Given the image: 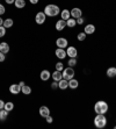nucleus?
<instances>
[{"label":"nucleus","mask_w":116,"mask_h":129,"mask_svg":"<svg viewBox=\"0 0 116 129\" xmlns=\"http://www.w3.org/2000/svg\"><path fill=\"white\" fill-rule=\"evenodd\" d=\"M43 12L45 13L47 16H50V18H54V16H57V15L60 13V9L57 5H54V4H49L44 7V11Z\"/></svg>","instance_id":"obj_1"},{"label":"nucleus","mask_w":116,"mask_h":129,"mask_svg":"<svg viewBox=\"0 0 116 129\" xmlns=\"http://www.w3.org/2000/svg\"><path fill=\"white\" fill-rule=\"evenodd\" d=\"M108 109H109V106H108V104L106 101H103V100H100V101L95 102V105H94V112H95L96 114L106 115Z\"/></svg>","instance_id":"obj_2"},{"label":"nucleus","mask_w":116,"mask_h":129,"mask_svg":"<svg viewBox=\"0 0 116 129\" xmlns=\"http://www.w3.org/2000/svg\"><path fill=\"white\" fill-rule=\"evenodd\" d=\"M94 126L99 129H102L107 126V117L104 116V114H96L94 119Z\"/></svg>","instance_id":"obj_3"},{"label":"nucleus","mask_w":116,"mask_h":129,"mask_svg":"<svg viewBox=\"0 0 116 129\" xmlns=\"http://www.w3.org/2000/svg\"><path fill=\"white\" fill-rule=\"evenodd\" d=\"M62 73H63V78L66 79V80H70V79L74 78V70H73V68H71V66L65 68V69L62 71Z\"/></svg>","instance_id":"obj_4"},{"label":"nucleus","mask_w":116,"mask_h":129,"mask_svg":"<svg viewBox=\"0 0 116 129\" xmlns=\"http://www.w3.org/2000/svg\"><path fill=\"white\" fill-rule=\"evenodd\" d=\"M45 20H47V15H45L44 12L36 13V15H35V22L37 24H43L45 22Z\"/></svg>","instance_id":"obj_5"},{"label":"nucleus","mask_w":116,"mask_h":129,"mask_svg":"<svg viewBox=\"0 0 116 129\" xmlns=\"http://www.w3.org/2000/svg\"><path fill=\"white\" fill-rule=\"evenodd\" d=\"M56 45L58 47V48L65 49V48L68 47V42H67V40H66L65 37H59V39H57V41H56Z\"/></svg>","instance_id":"obj_6"},{"label":"nucleus","mask_w":116,"mask_h":129,"mask_svg":"<svg viewBox=\"0 0 116 129\" xmlns=\"http://www.w3.org/2000/svg\"><path fill=\"white\" fill-rule=\"evenodd\" d=\"M66 55H67L70 58H77L78 56V50L74 47H67V50H66Z\"/></svg>","instance_id":"obj_7"},{"label":"nucleus","mask_w":116,"mask_h":129,"mask_svg":"<svg viewBox=\"0 0 116 129\" xmlns=\"http://www.w3.org/2000/svg\"><path fill=\"white\" fill-rule=\"evenodd\" d=\"M71 13V16L73 19H78V18H81V15H83V11L80 8H78V7H74V8H72L70 11Z\"/></svg>","instance_id":"obj_8"},{"label":"nucleus","mask_w":116,"mask_h":129,"mask_svg":"<svg viewBox=\"0 0 116 129\" xmlns=\"http://www.w3.org/2000/svg\"><path fill=\"white\" fill-rule=\"evenodd\" d=\"M55 55H56L57 58L59 59H64L66 57V50L65 49H62V48H57L56 51H55Z\"/></svg>","instance_id":"obj_9"},{"label":"nucleus","mask_w":116,"mask_h":129,"mask_svg":"<svg viewBox=\"0 0 116 129\" xmlns=\"http://www.w3.org/2000/svg\"><path fill=\"white\" fill-rule=\"evenodd\" d=\"M9 92L14 94V95H16V94H19L21 92V86L19 84H12L9 86Z\"/></svg>","instance_id":"obj_10"},{"label":"nucleus","mask_w":116,"mask_h":129,"mask_svg":"<svg viewBox=\"0 0 116 129\" xmlns=\"http://www.w3.org/2000/svg\"><path fill=\"white\" fill-rule=\"evenodd\" d=\"M50 77H51V73L49 70H43V71H41V73H40V78H41V80H43V81L49 80Z\"/></svg>","instance_id":"obj_11"},{"label":"nucleus","mask_w":116,"mask_h":129,"mask_svg":"<svg viewBox=\"0 0 116 129\" xmlns=\"http://www.w3.org/2000/svg\"><path fill=\"white\" fill-rule=\"evenodd\" d=\"M38 112L42 117H47L48 115H50V109H49V107H47V106H41Z\"/></svg>","instance_id":"obj_12"},{"label":"nucleus","mask_w":116,"mask_h":129,"mask_svg":"<svg viewBox=\"0 0 116 129\" xmlns=\"http://www.w3.org/2000/svg\"><path fill=\"white\" fill-rule=\"evenodd\" d=\"M84 33L86 34V35H92V34L95 33V26L94 24H87L85 29H84Z\"/></svg>","instance_id":"obj_13"},{"label":"nucleus","mask_w":116,"mask_h":129,"mask_svg":"<svg viewBox=\"0 0 116 129\" xmlns=\"http://www.w3.org/2000/svg\"><path fill=\"white\" fill-rule=\"evenodd\" d=\"M65 27H66V21L65 20L60 19V20H58V21L56 22V30H58V31H62Z\"/></svg>","instance_id":"obj_14"},{"label":"nucleus","mask_w":116,"mask_h":129,"mask_svg":"<svg viewBox=\"0 0 116 129\" xmlns=\"http://www.w3.org/2000/svg\"><path fill=\"white\" fill-rule=\"evenodd\" d=\"M106 73H107V76L109 78H115L116 77V66H110V68H108Z\"/></svg>","instance_id":"obj_15"},{"label":"nucleus","mask_w":116,"mask_h":129,"mask_svg":"<svg viewBox=\"0 0 116 129\" xmlns=\"http://www.w3.org/2000/svg\"><path fill=\"white\" fill-rule=\"evenodd\" d=\"M58 87H59L60 90H66L68 87V80H66V79H60L59 81H58Z\"/></svg>","instance_id":"obj_16"},{"label":"nucleus","mask_w":116,"mask_h":129,"mask_svg":"<svg viewBox=\"0 0 116 129\" xmlns=\"http://www.w3.org/2000/svg\"><path fill=\"white\" fill-rule=\"evenodd\" d=\"M51 77H52V79H54L55 81H59L60 79H63V73L62 71H55L52 75H51Z\"/></svg>","instance_id":"obj_17"},{"label":"nucleus","mask_w":116,"mask_h":129,"mask_svg":"<svg viewBox=\"0 0 116 129\" xmlns=\"http://www.w3.org/2000/svg\"><path fill=\"white\" fill-rule=\"evenodd\" d=\"M0 51H1V52H4L5 55H6L7 52H9V45H8V43H6V42H1V43H0Z\"/></svg>","instance_id":"obj_18"},{"label":"nucleus","mask_w":116,"mask_h":129,"mask_svg":"<svg viewBox=\"0 0 116 129\" xmlns=\"http://www.w3.org/2000/svg\"><path fill=\"white\" fill-rule=\"evenodd\" d=\"M78 86H79V81H78L77 79L72 78V79H70V80H68V87H70V88L74 90V88H77Z\"/></svg>","instance_id":"obj_19"},{"label":"nucleus","mask_w":116,"mask_h":129,"mask_svg":"<svg viewBox=\"0 0 116 129\" xmlns=\"http://www.w3.org/2000/svg\"><path fill=\"white\" fill-rule=\"evenodd\" d=\"M60 16H62L63 20H68V19L71 18V13H70V11H67V9H63L62 12H60Z\"/></svg>","instance_id":"obj_20"},{"label":"nucleus","mask_w":116,"mask_h":129,"mask_svg":"<svg viewBox=\"0 0 116 129\" xmlns=\"http://www.w3.org/2000/svg\"><path fill=\"white\" fill-rule=\"evenodd\" d=\"M21 92L24 94V95H29L31 93V87L28 86V85H24V86L21 87Z\"/></svg>","instance_id":"obj_21"},{"label":"nucleus","mask_w":116,"mask_h":129,"mask_svg":"<svg viewBox=\"0 0 116 129\" xmlns=\"http://www.w3.org/2000/svg\"><path fill=\"white\" fill-rule=\"evenodd\" d=\"M8 113H9V112H7L5 108L0 109V121H5V120H6L7 116H8Z\"/></svg>","instance_id":"obj_22"},{"label":"nucleus","mask_w":116,"mask_h":129,"mask_svg":"<svg viewBox=\"0 0 116 129\" xmlns=\"http://www.w3.org/2000/svg\"><path fill=\"white\" fill-rule=\"evenodd\" d=\"M14 5H15V7L19 8V9L23 8V7L26 6V0H15Z\"/></svg>","instance_id":"obj_23"},{"label":"nucleus","mask_w":116,"mask_h":129,"mask_svg":"<svg viewBox=\"0 0 116 129\" xmlns=\"http://www.w3.org/2000/svg\"><path fill=\"white\" fill-rule=\"evenodd\" d=\"M13 24H14V21H13L12 19H6V20H4V27L5 28H12Z\"/></svg>","instance_id":"obj_24"},{"label":"nucleus","mask_w":116,"mask_h":129,"mask_svg":"<svg viewBox=\"0 0 116 129\" xmlns=\"http://www.w3.org/2000/svg\"><path fill=\"white\" fill-rule=\"evenodd\" d=\"M5 109H6L7 112H12L13 109H14V104H13L12 101H8V102H5Z\"/></svg>","instance_id":"obj_25"},{"label":"nucleus","mask_w":116,"mask_h":129,"mask_svg":"<svg viewBox=\"0 0 116 129\" xmlns=\"http://www.w3.org/2000/svg\"><path fill=\"white\" fill-rule=\"evenodd\" d=\"M75 24H77V21H75V19H68V20H66V26L70 28H73L75 27Z\"/></svg>","instance_id":"obj_26"},{"label":"nucleus","mask_w":116,"mask_h":129,"mask_svg":"<svg viewBox=\"0 0 116 129\" xmlns=\"http://www.w3.org/2000/svg\"><path fill=\"white\" fill-rule=\"evenodd\" d=\"M67 64H68V66H71V68L75 66V65H77V58H70Z\"/></svg>","instance_id":"obj_27"},{"label":"nucleus","mask_w":116,"mask_h":129,"mask_svg":"<svg viewBox=\"0 0 116 129\" xmlns=\"http://www.w3.org/2000/svg\"><path fill=\"white\" fill-rule=\"evenodd\" d=\"M77 39L79 40V41H85V40H86V34L84 33V31L83 33H79L77 35Z\"/></svg>","instance_id":"obj_28"},{"label":"nucleus","mask_w":116,"mask_h":129,"mask_svg":"<svg viewBox=\"0 0 116 129\" xmlns=\"http://www.w3.org/2000/svg\"><path fill=\"white\" fill-rule=\"evenodd\" d=\"M56 70L57 71H63V70H64V64H63L62 62H58V63L56 64Z\"/></svg>","instance_id":"obj_29"},{"label":"nucleus","mask_w":116,"mask_h":129,"mask_svg":"<svg viewBox=\"0 0 116 129\" xmlns=\"http://www.w3.org/2000/svg\"><path fill=\"white\" fill-rule=\"evenodd\" d=\"M6 29L4 26H0V37H4V36L6 35Z\"/></svg>","instance_id":"obj_30"},{"label":"nucleus","mask_w":116,"mask_h":129,"mask_svg":"<svg viewBox=\"0 0 116 129\" xmlns=\"http://www.w3.org/2000/svg\"><path fill=\"white\" fill-rule=\"evenodd\" d=\"M5 12H6V8H5V6H4L3 4H0V15L5 14Z\"/></svg>","instance_id":"obj_31"},{"label":"nucleus","mask_w":116,"mask_h":129,"mask_svg":"<svg viewBox=\"0 0 116 129\" xmlns=\"http://www.w3.org/2000/svg\"><path fill=\"white\" fill-rule=\"evenodd\" d=\"M45 121L48 123H52L54 122V119H52V116H50V115H48V116L45 117Z\"/></svg>","instance_id":"obj_32"},{"label":"nucleus","mask_w":116,"mask_h":129,"mask_svg":"<svg viewBox=\"0 0 116 129\" xmlns=\"http://www.w3.org/2000/svg\"><path fill=\"white\" fill-rule=\"evenodd\" d=\"M51 88H52V90H56V88H58V81H54V83L51 84Z\"/></svg>","instance_id":"obj_33"},{"label":"nucleus","mask_w":116,"mask_h":129,"mask_svg":"<svg viewBox=\"0 0 116 129\" xmlns=\"http://www.w3.org/2000/svg\"><path fill=\"white\" fill-rule=\"evenodd\" d=\"M5 59H6V56H5V54L0 51V62H4Z\"/></svg>","instance_id":"obj_34"},{"label":"nucleus","mask_w":116,"mask_h":129,"mask_svg":"<svg viewBox=\"0 0 116 129\" xmlns=\"http://www.w3.org/2000/svg\"><path fill=\"white\" fill-rule=\"evenodd\" d=\"M75 21H77V24H83L84 23V19L83 18H78Z\"/></svg>","instance_id":"obj_35"},{"label":"nucleus","mask_w":116,"mask_h":129,"mask_svg":"<svg viewBox=\"0 0 116 129\" xmlns=\"http://www.w3.org/2000/svg\"><path fill=\"white\" fill-rule=\"evenodd\" d=\"M4 107H5V101L0 99V109H3Z\"/></svg>","instance_id":"obj_36"},{"label":"nucleus","mask_w":116,"mask_h":129,"mask_svg":"<svg viewBox=\"0 0 116 129\" xmlns=\"http://www.w3.org/2000/svg\"><path fill=\"white\" fill-rule=\"evenodd\" d=\"M6 1V4H8V5H12V4L15 3V0H5Z\"/></svg>","instance_id":"obj_37"},{"label":"nucleus","mask_w":116,"mask_h":129,"mask_svg":"<svg viewBox=\"0 0 116 129\" xmlns=\"http://www.w3.org/2000/svg\"><path fill=\"white\" fill-rule=\"evenodd\" d=\"M30 4H33V5H36V4L38 3V0H29Z\"/></svg>","instance_id":"obj_38"},{"label":"nucleus","mask_w":116,"mask_h":129,"mask_svg":"<svg viewBox=\"0 0 116 129\" xmlns=\"http://www.w3.org/2000/svg\"><path fill=\"white\" fill-rule=\"evenodd\" d=\"M3 24H4V20H3V18L0 16V26H3Z\"/></svg>","instance_id":"obj_39"},{"label":"nucleus","mask_w":116,"mask_h":129,"mask_svg":"<svg viewBox=\"0 0 116 129\" xmlns=\"http://www.w3.org/2000/svg\"><path fill=\"white\" fill-rule=\"evenodd\" d=\"M19 85H20V86L22 87V86H24V85H26V84H24V81H21V83H20V84H19Z\"/></svg>","instance_id":"obj_40"},{"label":"nucleus","mask_w":116,"mask_h":129,"mask_svg":"<svg viewBox=\"0 0 116 129\" xmlns=\"http://www.w3.org/2000/svg\"><path fill=\"white\" fill-rule=\"evenodd\" d=\"M114 129H116V126H115V127H114Z\"/></svg>","instance_id":"obj_41"},{"label":"nucleus","mask_w":116,"mask_h":129,"mask_svg":"<svg viewBox=\"0 0 116 129\" xmlns=\"http://www.w3.org/2000/svg\"><path fill=\"white\" fill-rule=\"evenodd\" d=\"M115 66H116V65H115Z\"/></svg>","instance_id":"obj_42"}]
</instances>
